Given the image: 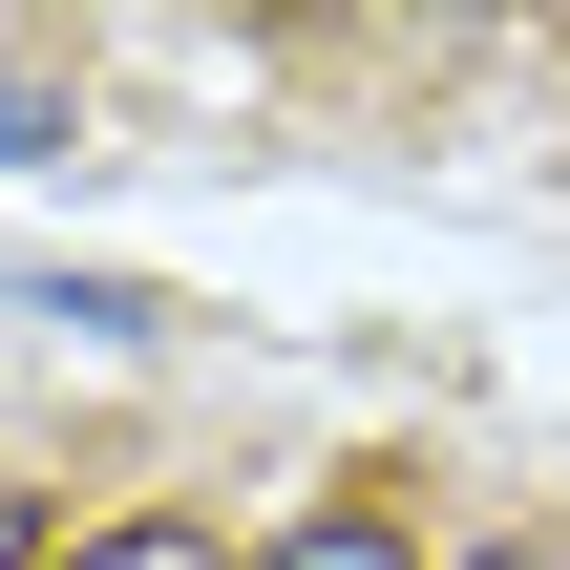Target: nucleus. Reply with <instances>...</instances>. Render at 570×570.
<instances>
[{
  "label": "nucleus",
  "mask_w": 570,
  "mask_h": 570,
  "mask_svg": "<svg viewBox=\"0 0 570 570\" xmlns=\"http://www.w3.org/2000/svg\"><path fill=\"white\" fill-rule=\"evenodd\" d=\"M254 570H423V529L338 487V508H296V529H275V550H254Z\"/></svg>",
  "instance_id": "f257e3e1"
},
{
  "label": "nucleus",
  "mask_w": 570,
  "mask_h": 570,
  "mask_svg": "<svg viewBox=\"0 0 570 570\" xmlns=\"http://www.w3.org/2000/svg\"><path fill=\"white\" fill-rule=\"evenodd\" d=\"M42 148H63V63H21V42H0V169H42Z\"/></svg>",
  "instance_id": "f03ea898"
},
{
  "label": "nucleus",
  "mask_w": 570,
  "mask_h": 570,
  "mask_svg": "<svg viewBox=\"0 0 570 570\" xmlns=\"http://www.w3.org/2000/svg\"><path fill=\"white\" fill-rule=\"evenodd\" d=\"M42 570H212V529H169V508H148V529H85V550H42Z\"/></svg>",
  "instance_id": "7ed1b4c3"
},
{
  "label": "nucleus",
  "mask_w": 570,
  "mask_h": 570,
  "mask_svg": "<svg viewBox=\"0 0 570 570\" xmlns=\"http://www.w3.org/2000/svg\"><path fill=\"white\" fill-rule=\"evenodd\" d=\"M465 570H570V550H550V529H508V550H465Z\"/></svg>",
  "instance_id": "20e7f679"
},
{
  "label": "nucleus",
  "mask_w": 570,
  "mask_h": 570,
  "mask_svg": "<svg viewBox=\"0 0 570 570\" xmlns=\"http://www.w3.org/2000/svg\"><path fill=\"white\" fill-rule=\"evenodd\" d=\"M0 570H42V529H21V508H0Z\"/></svg>",
  "instance_id": "39448f33"
}]
</instances>
